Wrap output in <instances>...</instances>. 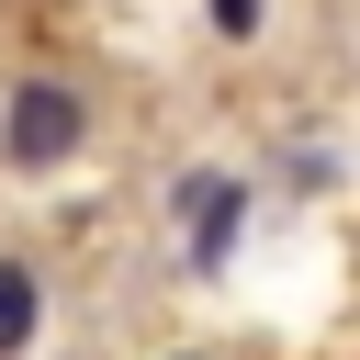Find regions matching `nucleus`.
I'll list each match as a JSON object with an SVG mask.
<instances>
[{
    "instance_id": "nucleus-1",
    "label": "nucleus",
    "mask_w": 360,
    "mask_h": 360,
    "mask_svg": "<svg viewBox=\"0 0 360 360\" xmlns=\"http://www.w3.org/2000/svg\"><path fill=\"white\" fill-rule=\"evenodd\" d=\"M79 135H90V90H68V79H22L11 112H0L11 169H56V158H79Z\"/></svg>"
},
{
    "instance_id": "nucleus-2",
    "label": "nucleus",
    "mask_w": 360,
    "mask_h": 360,
    "mask_svg": "<svg viewBox=\"0 0 360 360\" xmlns=\"http://www.w3.org/2000/svg\"><path fill=\"white\" fill-rule=\"evenodd\" d=\"M22 338H34V270H22V259H0V360H11Z\"/></svg>"
}]
</instances>
